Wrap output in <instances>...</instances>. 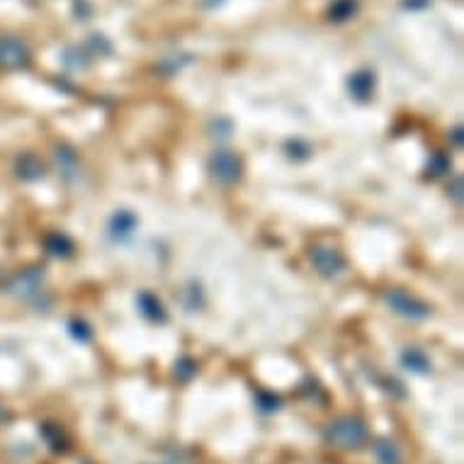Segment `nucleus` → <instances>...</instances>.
Segmentation results:
<instances>
[{
    "mask_svg": "<svg viewBox=\"0 0 464 464\" xmlns=\"http://www.w3.org/2000/svg\"><path fill=\"white\" fill-rule=\"evenodd\" d=\"M375 457L379 464H399L401 462V454H399V447L394 443H377L375 445Z\"/></svg>",
    "mask_w": 464,
    "mask_h": 464,
    "instance_id": "1a4fd4ad",
    "label": "nucleus"
},
{
    "mask_svg": "<svg viewBox=\"0 0 464 464\" xmlns=\"http://www.w3.org/2000/svg\"><path fill=\"white\" fill-rule=\"evenodd\" d=\"M139 309L144 311L149 319H154V321L163 319V306H160V302L156 299L154 294H149V292L139 294Z\"/></svg>",
    "mask_w": 464,
    "mask_h": 464,
    "instance_id": "9d476101",
    "label": "nucleus"
},
{
    "mask_svg": "<svg viewBox=\"0 0 464 464\" xmlns=\"http://www.w3.org/2000/svg\"><path fill=\"white\" fill-rule=\"evenodd\" d=\"M47 248L54 255H66V253L71 251V241H68L66 236H61V233H54V236H49Z\"/></svg>",
    "mask_w": 464,
    "mask_h": 464,
    "instance_id": "f8f14e48",
    "label": "nucleus"
},
{
    "mask_svg": "<svg viewBox=\"0 0 464 464\" xmlns=\"http://www.w3.org/2000/svg\"><path fill=\"white\" fill-rule=\"evenodd\" d=\"M384 299L392 306V311L406 316V319H425V316H430V306L416 299V297H411L408 292H403V289H389L384 294Z\"/></svg>",
    "mask_w": 464,
    "mask_h": 464,
    "instance_id": "f03ea898",
    "label": "nucleus"
},
{
    "mask_svg": "<svg viewBox=\"0 0 464 464\" xmlns=\"http://www.w3.org/2000/svg\"><path fill=\"white\" fill-rule=\"evenodd\" d=\"M17 176L25 178V180H34V178L44 176V168H41V163L34 158V156L27 154L17 160Z\"/></svg>",
    "mask_w": 464,
    "mask_h": 464,
    "instance_id": "6e6552de",
    "label": "nucleus"
},
{
    "mask_svg": "<svg viewBox=\"0 0 464 464\" xmlns=\"http://www.w3.org/2000/svg\"><path fill=\"white\" fill-rule=\"evenodd\" d=\"M134 226H136V217L131 212H127V209H122V212H117L109 219V231H112L114 238H127L134 231Z\"/></svg>",
    "mask_w": 464,
    "mask_h": 464,
    "instance_id": "0eeeda50",
    "label": "nucleus"
},
{
    "mask_svg": "<svg viewBox=\"0 0 464 464\" xmlns=\"http://www.w3.org/2000/svg\"><path fill=\"white\" fill-rule=\"evenodd\" d=\"M71 333L76 335V338H81V341H88V338H90L88 326L81 324V321H73V324H71Z\"/></svg>",
    "mask_w": 464,
    "mask_h": 464,
    "instance_id": "4468645a",
    "label": "nucleus"
},
{
    "mask_svg": "<svg viewBox=\"0 0 464 464\" xmlns=\"http://www.w3.org/2000/svg\"><path fill=\"white\" fill-rule=\"evenodd\" d=\"M41 284V275L36 273H25V275H17L15 280H12V284H10V289H20V292H25V294H30V292H34L36 287Z\"/></svg>",
    "mask_w": 464,
    "mask_h": 464,
    "instance_id": "9b49d317",
    "label": "nucleus"
},
{
    "mask_svg": "<svg viewBox=\"0 0 464 464\" xmlns=\"http://www.w3.org/2000/svg\"><path fill=\"white\" fill-rule=\"evenodd\" d=\"M209 171L217 180L222 182H236L238 176H241V160L236 158L229 151H219V154L212 156L209 160Z\"/></svg>",
    "mask_w": 464,
    "mask_h": 464,
    "instance_id": "7ed1b4c3",
    "label": "nucleus"
},
{
    "mask_svg": "<svg viewBox=\"0 0 464 464\" xmlns=\"http://www.w3.org/2000/svg\"><path fill=\"white\" fill-rule=\"evenodd\" d=\"M311 263L324 275H338L343 270V258L335 248H326V246L311 248Z\"/></svg>",
    "mask_w": 464,
    "mask_h": 464,
    "instance_id": "20e7f679",
    "label": "nucleus"
},
{
    "mask_svg": "<svg viewBox=\"0 0 464 464\" xmlns=\"http://www.w3.org/2000/svg\"><path fill=\"white\" fill-rule=\"evenodd\" d=\"M27 61V49L15 39L0 41V63L6 66H22Z\"/></svg>",
    "mask_w": 464,
    "mask_h": 464,
    "instance_id": "39448f33",
    "label": "nucleus"
},
{
    "mask_svg": "<svg viewBox=\"0 0 464 464\" xmlns=\"http://www.w3.org/2000/svg\"><path fill=\"white\" fill-rule=\"evenodd\" d=\"M350 85H355V93L360 95V98H365V95L370 93V88H372V78L367 76V73H360V76L352 78Z\"/></svg>",
    "mask_w": 464,
    "mask_h": 464,
    "instance_id": "ddd939ff",
    "label": "nucleus"
},
{
    "mask_svg": "<svg viewBox=\"0 0 464 464\" xmlns=\"http://www.w3.org/2000/svg\"><path fill=\"white\" fill-rule=\"evenodd\" d=\"M401 362L406 370L416 372V375H428L430 372V360L423 350H418V348H408V350L401 352Z\"/></svg>",
    "mask_w": 464,
    "mask_h": 464,
    "instance_id": "423d86ee",
    "label": "nucleus"
},
{
    "mask_svg": "<svg viewBox=\"0 0 464 464\" xmlns=\"http://www.w3.org/2000/svg\"><path fill=\"white\" fill-rule=\"evenodd\" d=\"M326 438H328L333 445H338V447H357V445L365 443L367 428L360 418L346 416V418H338L335 423L328 425Z\"/></svg>",
    "mask_w": 464,
    "mask_h": 464,
    "instance_id": "f257e3e1",
    "label": "nucleus"
}]
</instances>
